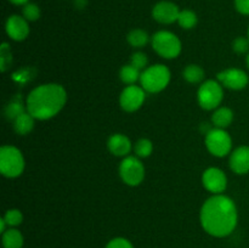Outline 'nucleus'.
<instances>
[{
    "instance_id": "f257e3e1",
    "label": "nucleus",
    "mask_w": 249,
    "mask_h": 248,
    "mask_svg": "<svg viewBox=\"0 0 249 248\" xmlns=\"http://www.w3.org/2000/svg\"><path fill=\"white\" fill-rule=\"evenodd\" d=\"M199 219L206 232L214 237H225L237 225V208L230 197L221 194L214 195L202 206Z\"/></svg>"
},
{
    "instance_id": "f03ea898",
    "label": "nucleus",
    "mask_w": 249,
    "mask_h": 248,
    "mask_svg": "<svg viewBox=\"0 0 249 248\" xmlns=\"http://www.w3.org/2000/svg\"><path fill=\"white\" fill-rule=\"evenodd\" d=\"M67 101V92L62 85L43 84L29 92L26 109L39 121L55 117Z\"/></svg>"
},
{
    "instance_id": "7ed1b4c3",
    "label": "nucleus",
    "mask_w": 249,
    "mask_h": 248,
    "mask_svg": "<svg viewBox=\"0 0 249 248\" xmlns=\"http://www.w3.org/2000/svg\"><path fill=\"white\" fill-rule=\"evenodd\" d=\"M170 82V71L164 65H153L143 70L140 83L147 92H160L167 88Z\"/></svg>"
},
{
    "instance_id": "20e7f679",
    "label": "nucleus",
    "mask_w": 249,
    "mask_h": 248,
    "mask_svg": "<svg viewBox=\"0 0 249 248\" xmlns=\"http://www.w3.org/2000/svg\"><path fill=\"white\" fill-rule=\"evenodd\" d=\"M24 158L15 146H2L0 148V172L6 177H17L23 173Z\"/></svg>"
},
{
    "instance_id": "39448f33",
    "label": "nucleus",
    "mask_w": 249,
    "mask_h": 248,
    "mask_svg": "<svg viewBox=\"0 0 249 248\" xmlns=\"http://www.w3.org/2000/svg\"><path fill=\"white\" fill-rule=\"evenodd\" d=\"M152 48L162 57L175 58L181 53V41L174 33L168 31H160L153 34Z\"/></svg>"
},
{
    "instance_id": "423d86ee",
    "label": "nucleus",
    "mask_w": 249,
    "mask_h": 248,
    "mask_svg": "<svg viewBox=\"0 0 249 248\" xmlns=\"http://www.w3.org/2000/svg\"><path fill=\"white\" fill-rule=\"evenodd\" d=\"M197 97H198V104L202 108L207 111L218 108L224 97L223 85L216 80H206L199 87Z\"/></svg>"
},
{
    "instance_id": "0eeeda50",
    "label": "nucleus",
    "mask_w": 249,
    "mask_h": 248,
    "mask_svg": "<svg viewBox=\"0 0 249 248\" xmlns=\"http://www.w3.org/2000/svg\"><path fill=\"white\" fill-rule=\"evenodd\" d=\"M119 175L129 186H138L145 177V167L136 156H126L119 165Z\"/></svg>"
},
{
    "instance_id": "6e6552de",
    "label": "nucleus",
    "mask_w": 249,
    "mask_h": 248,
    "mask_svg": "<svg viewBox=\"0 0 249 248\" xmlns=\"http://www.w3.org/2000/svg\"><path fill=\"white\" fill-rule=\"evenodd\" d=\"M207 150L215 157H224L230 153L232 148V140L225 129L213 128L206 134Z\"/></svg>"
},
{
    "instance_id": "1a4fd4ad",
    "label": "nucleus",
    "mask_w": 249,
    "mask_h": 248,
    "mask_svg": "<svg viewBox=\"0 0 249 248\" xmlns=\"http://www.w3.org/2000/svg\"><path fill=\"white\" fill-rule=\"evenodd\" d=\"M145 90L142 87H136V85H128L125 89L122 91L119 97V104L122 108L126 112H135L140 108L145 101Z\"/></svg>"
},
{
    "instance_id": "9d476101",
    "label": "nucleus",
    "mask_w": 249,
    "mask_h": 248,
    "mask_svg": "<svg viewBox=\"0 0 249 248\" xmlns=\"http://www.w3.org/2000/svg\"><path fill=\"white\" fill-rule=\"evenodd\" d=\"M202 182L203 186L209 192L214 195H219L225 191L228 186V177L225 173L219 168H208L202 175Z\"/></svg>"
},
{
    "instance_id": "9b49d317",
    "label": "nucleus",
    "mask_w": 249,
    "mask_h": 248,
    "mask_svg": "<svg viewBox=\"0 0 249 248\" xmlns=\"http://www.w3.org/2000/svg\"><path fill=\"white\" fill-rule=\"evenodd\" d=\"M218 82L231 90H241L247 87L249 78L247 73L238 68H229L218 74Z\"/></svg>"
},
{
    "instance_id": "f8f14e48",
    "label": "nucleus",
    "mask_w": 249,
    "mask_h": 248,
    "mask_svg": "<svg viewBox=\"0 0 249 248\" xmlns=\"http://www.w3.org/2000/svg\"><path fill=\"white\" fill-rule=\"evenodd\" d=\"M179 14V7L172 1H160L152 9L153 18L163 24H170L178 22Z\"/></svg>"
},
{
    "instance_id": "ddd939ff",
    "label": "nucleus",
    "mask_w": 249,
    "mask_h": 248,
    "mask_svg": "<svg viewBox=\"0 0 249 248\" xmlns=\"http://www.w3.org/2000/svg\"><path fill=\"white\" fill-rule=\"evenodd\" d=\"M6 33L12 40L21 41L28 36L29 26L28 21L24 17L18 16V15H12L7 18L6 24H5Z\"/></svg>"
},
{
    "instance_id": "4468645a",
    "label": "nucleus",
    "mask_w": 249,
    "mask_h": 248,
    "mask_svg": "<svg viewBox=\"0 0 249 248\" xmlns=\"http://www.w3.org/2000/svg\"><path fill=\"white\" fill-rule=\"evenodd\" d=\"M230 168L236 174H246L249 172V147H237L230 156Z\"/></svg>"
},
{
    "instance_id": "2eb2a0df",
    "label": "nucleus",
    "mask_w": 249,
    "mask_h": 248,
    "mask_svg": "<svg viewBox=\"0 0 249 248\" xmlns=\"http://www.w3.org/2000/svg\"><path fill=\"white\" fill-rule=\"evenodd\" d=\"M108 150L111 151L112 155L118 156V157H125L131 151V142L125 135L123 134H113L108 139Z\"/></svg>"
},
{
    "instance_id": "dca6fc26",
    "label": "nucleus",
    "mask_w": 249,
    "mask_h": 248,
    "mask_svg": "<svg viewBox=\"0 0 249 248\" xmlns=\"http://www.w3.org/2000/svg\"><path fill=\"white\" fill-rule=\"evenodd\" d=\"M34 117L28 111L19 114L16 119H14V129L19 135H26L31 133L34 128Z\"/></svg>"
},
{
    "instance_id": "f3484780",
    "label": "nucleus",
    "mask_w": 249,
    "mask_h": 248,
    "mask_svg": "<svg viewBox=\"0 0 249 248\" xmlns=\"http://www.w3.org/2000/svg\"><path fill=\"white\" fill-rule=\"evenodd\" d=\"M233 119V112L228 107H220L214 112L212 116V123L214 124L215 128L225 129L231 124Z\"/></svg>"
},
{
    "instance_id": "a211bd4d",
    "label": "nucleus",
    "mask_w": 249,
    "mask_h": 248,
    "mask_svg": "<svg viewBox=\"0 0 249 248\" xmlns=\"http://www.w3.org/2000/svg\"><path fill=\"white\" fill-rule=\"evenodd\" d=\"M2 246L4 248H22L23 236L16 229H9L2 232Z\"/></svg>"
},
{
    "instance_id": "6ab92c4d",
    "label": "nucleus",
    "mask_w": 249,
    "mask_h": 248,
    "mask_svg": "<svg viewBox=\"0 0 249 248\" xmlns=\"http://www.w3.org/2000/svg\"><path fill=\"white\" fill-rule=\"evenodd\" d=\"M119 77H121L122 82L125 83V84L134 85V83H136L139 79H140L141 73H140V70L134 67L133 65H125L121 68Z\"/></svg>"
},
{
    "instance_id": "aec40b11",
    "label": "nucleus",
    "mask_w": 249,
    "mask_h": 248,
    "mask_svg": "<svg viewBox=\"0 0 249 248\" xmlns=\"http://www.w3.org/2000/svg\"><path fill=\"white\" fill-rule=\"evenodd\" d=\"M185 79L191 84H197L201 83L204 78V71L201 66L198 65H189L182 72Z\"/></svg>"
},
{
    "instance_id": "412c9836",
    "label": "nucleus",
    "mask_w": 249,
    "mask_h": 248,
    "mask_svg": "<svg viewBox=\"0 0 249 248\" xmlns=\"http://www.w3.org/2000/svg\"><path fill=\"white\" fill-rule=\"evenodd\" d=\"M128 43L134 48H142L147 44L148 34L143 29H133L126 36Z\"/></svg>"
},
{
    "instance_id": "4be33fe9",
    "label": "nucleus",
    "mask_w": 249,
    "mask_h": 248,
    "mask_svg": "<svg viewBox=\"0 0 249 248\" xmlns=\"http://www.w3.org/2000/svg\"><path fill=\"white\" fill-rule=\"evenodd\" d=\"M197 15L192 10H182L178 17V23L184 29H191L197 24Z\"/></svg>"
},
{
    "instance_id": "5701e85b",
    "label": "nucleus",
    "mask_w": 249,
    "mask_h": 248,
    "mask_svg": "<svg viewBox=\"0 0 249 248\" xmlns=\"http://www.w3.org/2000/svg\"><path fill=\"white\" fill-rule=\"evenodd\" d=\"M134 151H135L136 157L146 158L148 157V156H151V153H152L153 145L148 139H140V140L135 143Z\"/></svg>"
},
{
    "instance_id": "b1692460",
    "label": "nucleus",
    "mask_w": 249,
    "mask_h": 248,
    "mask_svg": "<svg viewBox=\"0 0 249 248\" xmlns=\"http://www.w3.org/2000/svg\"><path fill=\"white\" fill-rule=\"evenodd\" d=\"M27 109H24L23 104H22L21 100L14 99L5 108V114L9 119H16L17 117L19 116L21 113L26 112Z\"/></svg>"
},
{
    "instance_id": "393cba45",
    "label": "nucleus",
    "mask_w": 249,
    "mask_h": 248,
    "mask_svg": "<svg viewBox=\"0 0 249 248\" xmlns=\"http://www.w3.org/2000/svg\"><path fill=\"white\" fill-rule=\"evenodd\" d=\"M22 14H23V17L29 22L36 21V19L40 17V9H39L38 5L32 4V2H27L23 6V10H22Z\"/></svg>"
},
{
    "instance_id": "a878e982",
    "label": "nucleus",
    "mask_w": 249,
    "mask_h": 248,
    "mask_svg": "<svg viewBox=\"0 0 249 248\" xmlns=\"http://www.w3.org/2000/svg\"><path fill=\"white\" fill-rule=\"evenodd\" d=\"M2 219H4L5 223L10 228V226L19 225L22 223V220H23V215H22V213L18 209H9L5 213V215L2 216Z\"/></svg>"
},
{
    "instance_id": "bb28decb",
    "label": "nucleus",
    "mask_w": 249,
    "mask_h": 248,
    "mask_svg": "<svg viewBox=\"0 0 249 248\" xmlns=\"http://www.w3.org/2000/svg\"><path fill=\"white\" fill-rule=\"evenodd\" d=\"M0 67H1V71L2 72H5L6 71V68L9 67L7 65H10L11 63V53H10V49H9V45H7L6 43H4L1 45V48H0Z\"/></svg>"
},
{
    "instance_id": "cd10ccee",
    "label": "nucleus",
    "mask_w": 249,
    "mask_h": 248,
    "mask_svg": "<svg viewBox=\"0 0 249 248\" xmlns=\"http://www.w3.org/2000/svg\"><path fill=\"white\" fill-rule=\"evenodd\" d=\"M147 62H148V58L147 56L145 55L143 53H133V56H131V60H130V65H133L134 67H136L138 70H145L146 66H147Z\"/></svg>"
},
{
    "instance_id": "c85d7f7f",
    "label": "nucleus",
    "mask_w": 249,
    "mask_h": 248,
    "mask_svg": "<svg viewBox=\"0 0 249 248\" xmlns=\"http://www.w3.org/2000/svg\"><path fill=\"white\" fill-rule=\"evenodd\" d=\"M232 49L237 53H246L249 50V39L238 36L232 43Z\"/></svg>"
},
{
    "instance_id": "c756f323",
    "label": "nucleus",
    "mask_w": 249,
    "mask_h": 248,
    "mask_svg": "<svg viewBox=\"0 0 249 248\" xmlns=\"http://www.w3.org/2000/svg\"><path fill=\"white\" fill-rule=\"evenodd\" d=\"M105 248H134L131 242L124 237H116L109 241Z\"/></svg>"
},
{
    "instance_id": "7c9ffc66",
    "label": "nucleus",
    "mask_w": 249,
    "mask_h": 248,
    "mask_svg": "<svg viewBox=\"0 0 249 248\" xmlns=\"http://www.w3.org/2000/svg\"><path fill=\"white\" fill-rule=\"evenodd\" d=\"M235 6L240 14L249 15V0H235Z\"/></svg>"
},
{
    "instance_id": "2f4dec72",
    "label": "nucleus",
    "mask_w": 249,
    "mask_h": 248,
    "mask_svg": "<svg viewBox=\"0 0 249 248\" xmlns=\"http://www.w3.org/2000/svg\"><path fill=\"white\" fill-rule=\"evenodd\" d=\"M9 1L15 5H26L29 0H9Z\"/></svg>"
},
{
    "instance_id": "473e14b6",
    "label": "nucleus",
    "mask_w": 249,
    "mask_h": 248,
    "mask_svg": "<svg viewBox=\"0 0 249 248\" xmlns=\"http://www.w3.org/2000/svg\"><path fill=\"white\" fill-rule=\"evenodd\" d=\"M6 226L7 224L5 223L4 219H0V231H1V232H5V231H6Z\"/></svg>"
},
{
    "instance_id": "72a5a7b5",
    "label": "nucleus",
    "mask_w": 249,
    "mask_h": 248,
    "mask_svg": "<svg viewBox=\"0 0 249 248\" xmlns=\"http://www.w3.org/2000/svg\"><path fill=\"white\" fill-rule=\"evenodd\" d=\"M246 61H247V66H248V68H249V53H248V56H247V60H246Z\"/></svg>"
},
{
    "instance_id": "f704fd0d",
    "label": "nucleus",
    "mask_w": 249,
    "mask_h": 248,
    "mask_svg": "<svg viewBox=\"0 0 249 248\" xmlns=\"http://www.w3.org/2000/svg\"><path fill=\"white\" fill-rule=\"evenodd\" d=\"M248 39H249V28H248Z\"/></svg>"
}]
</instances>
